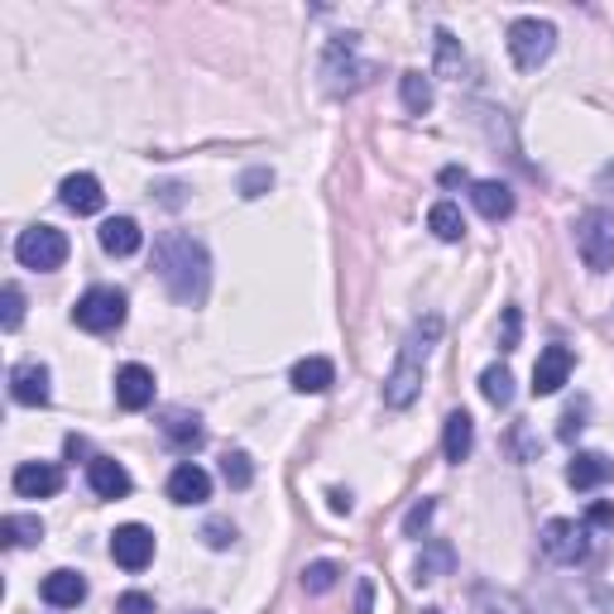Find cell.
Instances as JSON below:
<instances>
[{"mask_svg": "<svg viewBox=\"0 0 614 614\" xmlns=\"http://www.w3.org/2000/svg\"><path fill=\"white\" fill-rule=\"evenodd\" d=\"M552 48H557V24L552 20L523 15L509 24V58L519 72H538L552 58Z\"/></svg>", "mask_w": 614, "mask_h": 614, "instance_id": "4", "label": "cell"}, {"mask_svg": "<svg viewBox=\"0 0 614 614\" xmlns=\"http://www.w3.org/2000/svg\"><path fill=\"white\" fill-rule=\"evenodd\" d=\"M154 274L164 279V288L173 293V303L202 308L212 288V255L197 236L188 231H164L154 240Z\"/></svg>", "mask_w": 614, "mask_h": 614, "instance_id": "1", "label": "cell"}, {"mask_svg": "<svg viewBox=\"0 0 614 614\" xmlns=\"http://www.w3.org/2000/svg\"><path fill=\"white\" fill-rule=\"evenodd\" d=\"M63 490V471L53 461H24L15 471V495L20 499H53Z\"/></svg>", "mask_w": 614, "mask_h": 614, "instance_id": "13", "label": "cell"}, {"mask_svg": "<svg viewBox=\"0 0 614 614\" xmlns=\"http://www.w3.org/2000/svg\"><path fill=\"white\" fill-rule=\"evenodd\" d=\"M375 610V581L370 576H360V586H356V614H370Z\"/></svg>", "mask_w": 614, "mask_h": 614, "instance_id": "40", "label": "cell"}, {"mask_svg": "<svg viewBox=\"0 0 614 614\" xmlns=\"http://www.w3.org/2000/svg\"><path fill=\"white\" fill-rule=\"evenodd\" d=\"M15 260L24 264V269H63L68 260V236L58 231V226H29V231H20L15 240Z\"/></svg>", "mask_w": 614, "mask_h": 614, "instance_id": "7", "label": "cell"}, {"mask_svg": "<svg viewBox=\"0 0 614 614\" xmlns=\"http://www.w3.org/2000/svg\"><path fill=\"white\" fill-rule=\"evenodd\" d=\"M221 480H226L231 490H250V480H255V466H250V456H245V452H231V456H226V461H221Z\"/></svg>", "mask_w": 614, "mask_h": 614, "instance_id": "32", "label": "cell"}, {"mask_svg": "<svg viewBox=\"0 0 614 614\" xmlns=\"http://www.w3.org/2000/svg\"><path fill=\"white\" fill-rule=\"evenodd\" d=\"M322 77H327V92L346 96V92L370 87L375 63H365V58H360V39H356V34H336V39L327 44V53H322Z\"/></svg>", "mask_w": 614, "mask_h": 614, "instance_id": "3", "label": "cell"}, {"mask_svg": "<svg viewBox=\"0 0 614 614\" xmlns=\"http://www.w3.org/2000/svg\"><path fill=\"white\" fill-rule=\"evenodd\" d=\"M442 452H447L452 466H461L466 456L475 452V423L466 408H456V413H447V428H442Z\"/></svg>", "mask_w": 614, "mask_h": 614, "instance_id": "21", "label": "cell"}, {"mask_svg": "<svg viewBox=\"0 0 614 614\" xmlns=\"http://www.w3.org/2000/svg\"><path fill=\"white\" fill-rule=\"evenodd\" d=\"M39 595H44L53 610H77L82 600H87V576H82V571H68V567H58V571H48V576H44Z\"/></svg>", "mask_w": 614, "mask_h": 614, "instance_id": "16", "label": "cell"}, {"mask_svg": "<svg viewBox=\"0 0 614 614\" xmlns=\"http://www.w3.org/2000/svg\"><path fill=\"white\" fill-rule=\"evenodd\" d=\"M20 322H24V288L5 284V288H0V327L20 332Z\"/></svg>", "mask_w": 614, "mask_h": 614, "instance_id": "31", "label": "cell"}, {"mask_svg": "<svg viewBox=\"0 0 614 614\" xmlns=\"http://www.w3.org/2000/svg\"><path fill=\"white\" fill-rule=\"evenodd\" d=\"M111 557H116V567H125V571H144L154 562V533L144 523L116 528L111 533Z\"/></svg>", "mask_w": 614, "mask_h": 614, "instance_id": "9", "label": "cell"}, {"mask_svg": "<svg viewBox=\"0 0 614 614\" xmlns=\"http://www.w3.org/2000/svg\"><path fill=\"white\" fill-rule=\"evenodd\" d=\"M600 188H614V164L600 168Z\"/></svg>", "mask_w": 614, "mask_h": 614, "instance_id": "43", "label": "cell"}, {"mask_svg": "<svg viewBox=\"0 0 614 614\" xmlns=\"http://www.w3.org/2000/svg\"><path fill=\"white\" fill-rule=\"evenodd\" d=\"M96 240H101L106 255L125 260V255H135V250L144 245V231H140L135 216H111V221H101V231H96Z\"/></svg>", "mask_w": 614, "mask_h": 614, "instance_id": "19", "label": "cell"}, {"mask_svg": "<svg viewBox=\"0 0 614 614\" xmlns=\"http://www.w3.org/2000/svg\"><path fill=\"white\" fill-rule=\"evenodd\" d=\"M0 533H5L10 547H29V543H39V538H44V523L34 519V514H5Z\"/></svg>", "mask_w": 614, "mask_h": 614, "instance_id": "24", "label": "cell"}, {"mask_svg": "<svg viewBox=\"0 0 614 614\" xmlns=\"http://www.w3.org/2000/svg\"><path fill=\"white\" fill-rule=\"evenodd\" d=\"M576 250H581L591 274H610L614 269V212L591 207L576 216Z\"/></svg>", "mask_w": 614, "mask_h": 614, "instance_id": "5", "label": "cell"}, {"mask_svg": "<svg viewBox=\"0 0 614 614\" xmlns=\"http://www.w3.org/2000/svg\"><path fill=\"white\" fill-rule=\"evenodd\" d=\"M586 528H614V504L610 499H595L586 509Z\"/></svg>", "mask_w": 614, "mask_h": 614, "instance_id": "38", "label": "cell"}, {"mask_svg": "<svg viewBox=\"0 0 614 614\" xmlns=\"http://www.w3.org/2000/svg\"><path fill=\"white\" fill-rule=\"evenodd\" d=\"M168 499L173 504H207L212 499V475L202 471L197 461L173 466V475H168Z\"/></svg>", "mask_w": 614, "mask_h": 614, "instance_id": "17", "label": "cell"}, {"mask_svg": "<svg viewBox=\"0 0 614 614\" xmlns=\"http://www.w3.org/2000/svg\"><path fill=\"white\" fill-rule=\"evenodd\" d=\"M432 509H437V504H432V499H418L413 509H408V519H404V533H408V538H418V533H423V528L432 523Z\"/></svg>", "mask_w": 614, "mask_h": 614, "instance_id": "34", "label": "cell"}, {"mask_svg": "<svg viewBox=\"0 0 614 614\" xmlns=\"http://www.w3.org/2000/svg\"><path fill=\"white\" fill-rule=\"evenodd\" d=\"M87 485L96 499H125L130 490H135V480H130V471L120 461H111V456H92L87 461Z\"/></svg>", "mask_w": 614, "mask_h": 614, "instance_id": "11", "label": "cell"}, {"mask_svg": "<svg viewBox=\"0 0 614 614\" xmlns=\"http://www.w3.org/2000/svg\"><path fill=\"white\" fill-rule=\"evenodd\" d=\"M571 351L567 346H543V356H538V365H533V394L538 399H547V394H557L562 384L571 380Z\"/></svg>", "mask_w": 614, "mask_h": 614, "instance_id": "12", "label": "cell"}, {"mask_svg": "<svg viewBox=\"0 0 614 614\" xmlns=\"http://www.w3.org/2000/svg\"><path fill=\"white\" fill-rule=\"evenodd\" d=\"M423 614H442V610H423Z\"/></svg>", "mask_w": 614, "mask_h": 614, "instance_id": "44", "label": "cell"}, {"mask_svg": "<svg viewBox=\"0 0 614 614\" xmlns=\"http://www.w3.org/2000/svg\"><path fill=\"white\" fill-rule=\"evenodd\" d=\"M591 528L586 523H576V519H547L543 523V552L557 567H581L586 562V552H591Z\"/></svg>", "mask_w": 614, "mask_h": 614, "instance_id": "8", "label": "cell"}, {"mask_svg": "<svg viewBox=\"0 0 614 614\" xmlns=\"http://www.w3.org/2000/svg\"><path fill=\"white\" fill-rule=\"evenodd\" d=\"M480 394H485L495 408H509L514 404V375L504 365H490L485 375H480Z\"/></svg>", "mask_w": 614, "mask_h": 614, "instance_id": "27", "label": "cell"}, {"mask_svg": "<svg viewBox=\"0 0 614 614\" xmlns=\"http://www.w3.org/2000/svg\"><path fill=\"white\" fill-rule=\"evenodd\" d=\"M48 365L44 360H20L15 370H10V399L24 404V408H44L53 399V389H48Z\"/></svg>", "mask_w": 614, "mask_h": 614, "instance_id": "10", "label": "cell"}, {"mask_svg": "<svg viewBox=\"0 0 614 614\" xmlns=\"http://www.w3.org/2000/svg\"><path fill=\"white\" fill-rule=\"evenodd\" d=\"M437 68H442V72H456V68H461V58H456V39H452L447 29H437Z\"/></svg>", "mask_w": 614, "mask_h": 614, "instance_id": "37", "label": "cell"}, {"mask_svg": "<svg viewBox=\"0 0 614 614\" xmlns=\"http://www.w3.org/2000/svg\"><path fill=\"white\" fill-rule=\"evenodd\" d=\"M437 336H442V317H437V312H428V317L413 322L408 341L399 346V360H394L389 380H384V404H389V408H408L418 399V389H423V365H428L432 346H437Z\"/></svg>", "mask_w": 614, "mask_h": 614, "instance_id": "2", "label": "cell"}, {"mask_svg": "<svg viewBox=\"0 0 614 614\" xmlns=\"http://www.w3.org/2000/svg\"><path fill=\"white\" fill-rule=\"evenodd\" d=\"M475 610L480 614H528V605L509 591H495V586H475Z\"/></svg>", "mask_w": 614, "mask_h": 614, "instance_id": "26", "label": "cell"}, {"mask_svg": "<svg viewBox=\"0 0 614 614\" xmlns=\"http://www.w3.org/2000/svg\"><path fill=\"white\" fill-rule=\"evenodd\" d=\"M58 197H63V207L77 212V216H96L106 207V192H101V178L96 173H68L63 188H58Z\"/></svg>", "mask_w": 614, "mask_h": 614, "instance_id": "14", "label": "cell"}, {"mask_svg": "<svg viewBox=\"0 0 614 614\" xmlns=\"http://www.w3.org/2000/svg\"><path fill=\"white\" fill-rule=\"evenodd\" d=\"M72 322H77L82 332H116L120 322H125V293L120 288H106V284H96L87 288V293L77 298V308H72Z\"/></svg>", "mask_w": 614, "mask_h": 614, "instance_id": "6", "label": "cell"}, {"mask_svg": "<svg viewBox=\"0 0 614 614\" xmlns=\"http://www.w3.org/2000/svg\"><path fill=\"white\" fill-rule=\"evenodd\" d=\"M614 480V461L605 452H576L567 466V485L571 490H600Z\"/></svg>", "mask_w": 614, "mask_h": 614, "instance_id": "18", "label": "cell"}, {"mask_svg": "<svg viewBox=\"0 0 614 614\" xmlns=\"http://www.w3.org/2000/svg\"><path fill=\"white\" fill-rule=\"evenodd\" d=\"M428 231L437 240H447V245H456V240L466 236V221H461V212H456V202H437V207L428 212Z\"/></svg>", "mask_w": 614, "mask_h": 614, "instance_id": "23", "label": "cell"}, {"mask_svg": "<svg viewBox=\"0 0 614 614\" xmlns=\"http://www.w3.org/2000/svg\"><path fill=\"white\" fill-rule=\"evenodd\" d=\"M202 543H207V547H216V552H221V547H231V543H236V528L226 523V519H212L207 528H202Z\"/></svg>", "mask_w": 614, "mask_h": 614, "instance_id": "33", "label": "cell"}, {"mask_svg": "<svg viewBox=\"0 0 614 614\" xmlns=\"http://www.w3.org/2000/svg\"><path fill=\"white\" fill-rule=\"evenodd\" d=\"M164 437H168V442H178V447H197V442H202L197 413H183V408H173V413L164 418Z\"/></svg>", "mask_w": 614, "mask_h": 614, "instance_id": "25", "label": "cell"}, {"mask_svg": "<svg viewBox=\"0 0 614 614\" xmlns=\"http://www.w3.org/2000/svg\"><path fill=\"white\" fill-rule=\"evenodd\" d=\"M116 614H154V595L144 591H125L116 600Z\"/></svg>", "mask_w": 614, "mask_h": 614, "instance_id": "36", "label": "cell"}, {"mask_svg": "<svg viewBox=\"0 0 614 614\" xmlns=\"http://www.w3.org/2000/svg\"><path fill=\"white\" fill-rule=\"evenodd\" d=\"M456 567V552L447 543H432L423 557H418V581H437V576H447Z\"/></svg>", "mask_w": 614, "mask_h": 614, "instance_id": "29", "label": "cell"}, {"mask_svg": "<svg viewBox=\"0 0 614 614\" xmlns=\"http://www.w3.org/2000/svg\"><path fill=\"white\" fill-rule=\"evenodd\" d=\"M399 87H404V106L413 116H423V111H432V82L423 77V72H404L399 77Z\"/></svg>", "mask_w": 614, "mask_h": 614, "instance_id": "28", "label": "cell"}, {"mask_svg": "<svg viewBox=\"0 0 614 614\" xmlns=\"http://www.w3.org/2000/svg\"><path fill=\"white\" fill-rule=\"evenodd\" d=\"M332 384H336V365L327 356H308L293 365V389L298 394H327Z\"/></svg>", "mask_w": 614, "mask_h": 614, "instance_id": "22", "label": "cell"}, {"mask_svg": "<svg viewBox=\"0 0 614 614\" xmlns=\"http://www.w3.org/2000/svg\"><path fill=\"white\" fill-rule=\"evenodd\" d=\"M336 581H341V567H336V562H308L303 567V591L308 595H327V591H336Z\"/></svg>", "mask_w": 614, "mask_h": 614, "instance_id": "30", "label": "cell"}, {"mask_svg": "<svg viewBox=\"0 0 614 614\" xmlns=\"http://www.w3.org/2000/svg\"><path fill=\"white\" fill-rule=\"evenodd\" d=\"M471 202H475V212L485 216V221H504V216H514V188L499 183V178H480V183H471Z\"/></svg>", "mask_w": 614, "mask_h": 614, "instance_id": "20", "label": "cell"}, {"mask_svg": "<svg viewBox=\"0 0 614 614\" xmlns=\"http://www.w3.org/2000/svg\"><path fill=\"white\" fill-rule=\"evenodd\" d=\"M332 509H336V514H351V495H341V490H332Z\"/></svg>", "mask_w": 614, "mask_h": 614, "instance_id": "42", "label": "cell"}, {"mask_svg": "<svg viewBox=\"0 0 614 614\" xmlns=\"http://www.w3.org/2000/svg\"><path fill=\"white\" fill-rule=\"evenodd\" d=\"M274 183V173L269 168H255V173H245V183H240V197H260L264 188Z\"/></svg>", "mask_w": 614, "mask_h": 614, "instance_id": "39", "label": "cell"}, {"mask_svg": "<svg viewBox=\"0 0 614 614\" xmlns=\"http://www.w3.org/2000/svg\"><path fill=\"white\" fill-rule=\"evenodd\" d=\"M581 418H586V408H567V418H562V437H576V432H581L586 423H581Z\"/></svg>", "mask_w": 614, "mask_h": 614, "instance_id": "41", "label": "cell"}, {"mask_svg": "<svg viewBox=\"0 0 614 614\" xmlns=\"http://www.w3.org/2000/svg\"><path fill=\"white\" fill-rule=\"evenodd\" d=\"M519 327H523V312H519V308H504V332H499V351H514V346H519Z\"/></svg>", "mask_w": 614, "mask_h": 614, "instance_id": "35", "label": "cell"}, {"mask_svg": "<svg viewBox=\"0 0 614 614\" xmlns=\"http://www.w3.org/2000/svg\"><path fill=\"white\" fill-rule=\"evenodd\" d=\"M116 404L125 408V413H144V408L154 404V375L144 365H125L116 370Z\"/></svg>", "mask_w": 614, "mask_h": 614, "instance_id": "15", "label": "cell"}]
</instances>
